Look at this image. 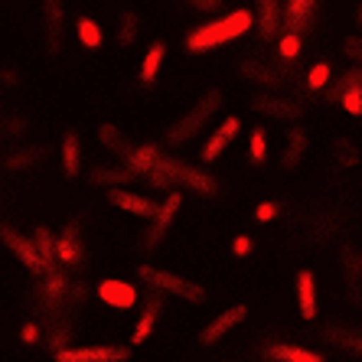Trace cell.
Returning a JSON list of instances; mask_svg holds the SVG:
<instances>
[{
	"instance_id": "8fae6325",
	"label": "cell",
	"mask_w": 362,
	"mask_h": 362,
	"mask_svg": "<svg viewBox=\"0 0 362 362\" xmlns=\"http://www.w3.org/2000/svg\"><path fill=\"white\" fill-rule=\"evenodd\" d=\"M245 317H248V307H242V303H238V307H228V310H222L219 317L209 323V327L202 329V343H206V346H209V343H219V339L228 337V333H232L238 323H245Z\"/></svg>"
},
{
	"instance_id": "8992f818",
	"label": "cell",
	"mask_w": 362,
	"mask_h": 362,
	"mask_svg": "<svg viewBox=\"0 0 362 362\" xmlns=\"http://www.w3.org/2000/svg\"><path fill=\"white\" fill-rule=\"evenodd\" d=\"M216 105H219V92L202 95V101H199V105H196V108L189 111L186 118H180L177 124L170 127L167 141L180 144V141H186V137H189V134H196V131H199V127H202V121H206V118H209V115H212V108H216Z\"/></svg>"
},
{
	"instance_id": "7402d4cb",
	"label": "cell",
	"mask_w": 362,
	"mask_h": 362,
	"mask_svg": "<svg viewBox=\"0 0 362 362\" xmlns=\"http://www.w3.org/2000/svg\"><path fill=\"white\" fill-rule=\"evenodd\" d=\"M33 245H36V252L42 255L46 268H52V264H56V235H52L46 226H40L33 232Z\"/></svg>"
},
{
	"instance_id": "44dd1931",
	"label": "cell",
	"mask_w": 362,
	"mask_h": 362,
	"mask_svg": "<svg viewBox=\"0 0 362 362\" xmlns=\"http://www.w3.org/2000/svg\"><path fill=\"white\" fill-rule=\"evenodd\" d=\"M76 36L82 42L85 49H98L101 42H105V33H101V26L95 23L92 17H78L76 20Z\"/></svg>"
},
{
	"instance_id": "cb8c5ba5",
	"label": "cell",
	"mask_w": 362,
	"mask_h": 362,
	"mask_svg": "<svg viewBox=\"0 0 362 362\" xmlns=\"http://www.w3.org/2000/svg\"><path fill=\"white\" fill-rule=\"evenodd\" d=\"M300 49H303V36L300 33H287V30H284V36H281V42H278L281 59H284V62H297V59H300Z\"/></svg>"
},
{
	"instance_id": "30bf717a",
	"label": "cell",
	"mask_w": 362,
	"mask_h": 362,
	"mask_svg": "<svg viewBox=\"0 0 362 362\" xmlns=\"http://www.w3.org/2000/svg\"><path fill=\"white\" fill-rule=\"evenodd\" d=\"M238 134H242V121H238L235 115H228V118L222 121L219 127H216V134L206 141V147H202V160L212 163L216 157H222V151H226V147L235 141Z\"/></svg>"
},
{
	"instance_id": "7c38bea8",
	"label": "cell",
	"mask_w": 362,
	"mask_h": 362,
	"mask_svg": "<svg viewBox=\"0 0 362 362\" xmlns=\"http://www.w3.org/2000/svg\"><path fill=\"white\" fill-rule=\"evenodd\" d=\"M108 202L124 212H131V216H137V219H151L153 209H157L147 196H137V193H131V189H118V186L108 189Z\"/></svg>"
},
{
	"instance_id": "277c9868",
	"label": "cell",
	"mask_w": 362,
	"mask_h": 362,
	"mask_svg": "<svg viewBox=\"0 0 362 362\" xmlns=\"http://www.w3.org/2000/svg\"><path fill=\"white\" fill-rule=\"evenodd\" d=\"M127 346H62L56 349V362H127Z\"/></svg>"
},
{
	"instance_id": "7a4b0ae2",
	"label": "cell",
	"mask_w": 362,
	"mask_h": 362,
	"mask_svg": "<svg viewBox=\"0 0 362 362\" xmlns=\"http://www.w3.org/2000/svg\"><path fill=\"white\" fill-rule=\"evenodd\" d=\"M147 173L153 177V183H163V186L183 183V186H189V189L199 193V196H212L216 189H219V183H216L212 177H206L202 170L186 167L183 160H173V157H157V163H153Z\"/></svg>"
},
{
	"instance_id": "e0dca14e",
	"label": "cell",
	"mask_w": 362,
	"mask_h": 362,
	"mask_svg": "<svg viewBox=\"0 0 362 362\" xmlns=\"http://www.w3.org/2000/svg\"><path fill=\"white\" fill-rule=\"evenodd\" d=\"M157 313H160V300H147V307H144L141 320H137L134 333H131V346H141L151 339L153 327H157Z\"/></svg>"
},
{
	"instance_id": "f1b7e54d",
	"label": "cell",
	"mask_w": 362,
	"mask_h": 362,
	"mask_svg": "<svg viewBox=\"0 0 362 362\" xmlns=\"http://www.w3.org/2000/svg\"><path fill=\"white\" fill-rule=\"evenodd\" d=\"M134 33H137V13L124 10V13H121V36H118V42H121V46H127V42L134 40Z\"/></svg>"
},
{
	"instance_id": "6da1fadb",
	"label": "cell",
	"mask_w": 362,
	"mask_h": 362,
	"mask_svg": "<svg viewBox=\"0 0 362 362\" xmlns=\"http://www.w3.org/2000/svg\"><path fill=\"white\" fill-rule=\"evenodd\" d=\"M252 30H255V13L252 10H245V7L232 10V13H226V17L209 20V23L189 30V33H186V49L193 52V56H199V52H212V49H219V46H226V42L242 40V36L252 33Z\"/></svg>"
},
{
	"instance_id": "d590c367",
	"label": "cell",
	"mask_w": 362,
	"mask_h": 362,
	"mask_svg": "<svg viewBox=\"0 0 362 362\" xmlns=\"http://www.w3.org/2000/svg\"><path fill=\"white\" fill-rule=\"evenodd\" d=\"M356 26L362 30V4H359V10H356Z\"/></svg>"
},
{
	"instance_id": "f546056e",
	"label": "cell",
	"mask_w": 362,
	"mask_h": 362,
	"mask_svg": "<svg viewBox=\"0 0 362 362\" xmlns=\"http://www.w3.org/2000/svg\"><path fill=\"white\" fill-rule=\"evenodd\" d=\"M40 157H42V151H20L7 160V167L10 170H26V167H33V160H40Z\"/></svg>"
},
{
	"instance_id": "4fadbf2b",
	"label": "cell",
	"mask_w": 362,
	"mask_h": 362,
	"mask_svg": "<svg viewBox=\"0 0 362 362\" xmlns=\"http://www.w3.org/2000/svg\"><path fill=\"white\" fill-rule=\"evenodd\" d=\"M281 0H258V13H255V26L264 42L274 40L281 33Z\"/></svg>"
},
{
	"instance_id": "83f0119b",
	"label": "cell",
	"mask_w": 362,
	"mask_h": 362,
	"mask_svg": "<svg viewBox=\"0 0 362 362\" xmlns=\"http://www.w3.org/2000/svg\"><path fill=\"white\" fill-rule=\"evenodd\" d=\"M307 85H310L313 92L327 88L329 85V62H317V66L310 69V76H307Z\"/></svg>"
},
{
	"instance_id": "484cf974",
	"label": "cell",
	"mask_w": 362,
	"mask_h": 362,
	"mask_svg": "<svg viewBox=\"0 0 362 362\" xmlns=\"http://www.w3.org/2000/svg\"><path fill=\"white\" fill-rule=\"evenodd\" d=\"M248 153H252V160H264L268 157V137H264L262 127H255L248 134Z\"/></svg>"
},
{
	"instance_id": "d4e9b609",
	"label": "cell",
	"mask_w": 362,
	"mask_h": 362,
	"mask_svg": "<svg viewBox=\"0 0 362 362\" xmlns=\"http://www.w3.org/2000/svg\"><path fill=\"white\" fill-rule=\"evenodd\" d=\"M46 30H49V40L62 33V0H46Z\"/></svg>"
},
{
	"instance_id": "5bb4252c",
	"label": "cell",
	"mask_w": 362,
	"mask_h": 362,
	"mask_svg": "<svg viewBox=\"0 0 362 362\" xmlns=\"http://www.w3.org/2000/svg\"><path fill=\"white\" fill-rule=\"evenodd\" d=\"M297 307H300V317L303 320H313L317 317V278H313V271L303 268L297 274Z\"/></svg>"
},
{
	"instance_id": "836d02e7",
	"label": "cell",
	"mask_w": 362,
	"mask_h": 362,
	"mask_svg": "<svg viewBox=\"0 0 362 362\" xmlns=\"http://www.w3.org/2000/svg\"><path fill=\"white\" fill-rule=\"evenodd\" d=\"M20 339H23V343H40V327H36V323H23Z\"/></svg>"
},
{
	"instance_id": "3957f363",
	"label": "cell",
	"mask_w": 362,
	"mask_h": 362,
	"mask_svg": "<svg viewBox=\"0 0 362 362\" xmlns=\"http://www.w3.org/2000/svg\"><path fill=\"white\" fill-rule=\"evenodd\" d=\"M141 278L147 281V284L153 287H160V291H167V294H177L183 297V300H206V291H202L199 284H193V281H186L180 278V274H173V271H160V268H151V264H144L141 268Z\"/></svg>"
},
{
	"instance_id": "603a6c76",
	"label": "cell",
	"mask_w": 362,
	"mask_h": 362,
	"mask_svg": "<svg viewBox=\"0 0 362 362\" xmlns=\"http://www.w3.org/2000/svg\"><path fill=\"white\" fill-rule=\"evenodd\" d=\"M42 274H46V284H42V297H46V303H59L62 294H66V278L52 268H46Z\"/></svg>"
},
{
	"instance_id": "1f68e13d",
	"label": "cell",
	"mask_w": 362,
	"mask_h": 362,
	"mask_svg": "<svg viewBox=\"0 0 362 362\" xmlns=\"http://www.w3.org/2000/svg\"><path fill=\"white\" fill-rule=\"evenodd\" d=\"M343 49H346V56H349V59H356L362 66V36H349V40L343 42Z\"/></svg>"
},
{
	"instance_id": "4316f807",
	"label": "cell",
	"mask_w": 362,
	"mask_h": 362,
	"mask_svg": "<svg viewBox=\"0 0 362 362\" xmlns=\"http://www.w3.org/2000/svg\"><path fill=\"white\" fill-rule=\"evenodd\" d=\"M333 343H339V349H349V353L362 356V337H356V333H337V329H329L327 333Z\"/></svg>"
},
{
	"instance_id": "ac0fdd59",
	"label": "cell",
	"mask_w": 362,
	"mask_h": 362,
	"mask_svg": "<svg viewBox=\"0 0 362 362\" xmlns=\"http://www.w3.org/2000/svg\"><path fill=\"white\" fill-rule=\"evenodd\" d=\"M157 157H160V151H157V144H141L131 157H127V173L131 177H137V173H147V170L157 163Z\"/></svg>"
},
{
	"instance_id": "4dcf8cb0",
	"label": "cell",
	"mask_w": 362,
	"mask_h": 362,
	"mask_svg": "<svg viewBox=\"0 0 362 362\" xmlns=\"http://www.w3.org/2000/svg\"><path fill=\"white\" fill-rule=\"evenodd\" d=\"M255 219L264 222V226H268V222H274V219H278V202H258V209H255Z\"/></svg>"
},
{
	"instance_id": "5b68a950",
	"label": "cell",
	"mask_w": 362,
	"mask_h": 362,
	"mask_svg": "<svg viewBox=\"0 0 362 362\" xmlns=\"http://www.w3.org/2000/svg\"><path fill=\"white\" fill-rule=\"evenodd\" d=\"M0 242L7 245L10 252L17 255L20 262H23V268H30L33 274H42L46 271V262H42V255L36 252V245H33V238H26V235H20L13 226H0Z\"/></svg>"
},
{
	"instance_id": "d6a6232c",
	"label": "cell",
	"mask_w": 362,
	"mask_h": 362,
	"mask_svg": "<svg viewBox=\"0 0 362 362\" xmlns=\"http://www.w3.org/2000/svg\"><path fill=\"white\" fill-rule=\"evenodd\" d=\"M252 248H255V245H252V238H248V235H238L235 242H232V252H235L238 258H245V255H252Z\"/></svg>"
},
{
	"instance_id": "d6986e66",
	"label": "cell",
	"mask_w": 362,
	"mask_h": 362,
	"mask_svg": "<svg viewBox=\"0 0 362 362\" xmlns=\"http://www.w3.org/2000/svg\"><path fill=\"white\" fill-rule=\"evenodd\" d=\"M163 59H167V42L157 40L151 49H147L144 62H141V78H144V82H153V78H157V72H160Z\"/></svg>"
},
{
	"instance_id": "52a82bcc",
	"label": "cell",
	"mask_w": 362,
	"mask_h": 362,
	"mask_svg": "<svg viewBox=\"0 0 362 362\" xmlns=\"http://www.w3.org/2000/svg\"><path fill=\"white\" fill-rule=\"evenodd\" d=\"M317 20V0H287V7L281 10V23L287 33H307Z\"/></svg>"
},
{
	"instance_id": "9a60e30c",
	"label": "cell",
	"mask_w": 362,
	"mask_h": 362,
	"mask_svg": "<svg viewBox=\"0 0 362 362\" xmlns=\"http://www.w3.org/2000/svg\"><path fill=\"white\" fill-rule=\"evenodd\" d=\"M268 359H274V362H327L320 353H313L307 346H294V343H271Z\"/></svg>"
},
{
	"instance_id": "2e32d148",
	"label": "cell",
	"mask_w": 362,
	"mask_h": 362,
	"mask_svg": "<svg viewBox=\"0 0 362 362\" xmlns=\"http://www.w3.org/2000/svg\"><path fill=\"white\" fill-rule=\"evenodd\" d=\"M180 206H183V196L177 193V189H173V193L167 196V202H163L160 209H153V232H151V245H157V238L163 235V232H167V226L170 222H173V216H177L180 212Z\"/></svg>"
},
{
	"instance_id": "e575fe53",
	"label": "cell",
	"mask_w": 362,
	"mask_h": 362,
	"mask_svg": "<svg viewBox=\"0 0 362 362\" xmlns=\"http://www.w3.org/2000/svg\"><path fill=\"white\" fill-rule=\"evenodd\" d=\"M189 4H193L196 10H206V13H209V10H219V7H222V0H189Z\"/></svg>"
},
{
	"instance_id": "ba28073f",
	"label": "cell",
	"mask_w": 362,
	"mask_h": 362,
	"mask_svg": "<svg viewBox=\"0 0 362 362\" xmlns=\"http://www.w3.org/2000/svg\"><path fill=\"white\" fill-rule=\"evenodd\" d=\"M56 258H59V264H66V268H76V264L85 258L78 222H69L59 235H56Z\"/></svg>"
},
{
	"instance_id": "ffe728a7",
	"label": "cell",
	"mask_w": 362,
	"mask_h": 362,
	"mask_svg": "<svg viewBox=\"0 0 362 362\" xmlns=\"http://www.w3.org/2000/svg\"><path fill=\"white\" fill-rule=\"evenodd\" d=\"M78 167H82V147H78V137L66 134L62 137V173H66V177H76Z\"/></svg>"
},
{
	"instance_id": "9c48e42d",
	"label": "cell",
	"mask_w": 362,
	"mask_h": 362,
	"mask_svg": "<svg viewBox=\"0 0 362 362\" xmlns=\"http://www.w3.org/2000/svg\"><path fill=\"white\" fill-rule=\"evenodd\" d=\"M95 294H98V300H105L108 307H118V310H131L137 303V287L127 284V281H118V278L101 281Z\"/></svg>"
}]
</instances>
